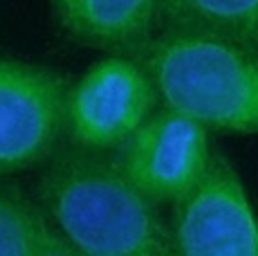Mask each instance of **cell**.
I'll return each mask as SVG.
<instances>
[{
	"label": "cell",
	"instance_id": "cell-1",
	"mask_svg": "<svg viewBox=\"0 0 258 256\" xmlns=\"http://www.w3.org/2000/svg\"><path fill=\"white\" fill-rule=\"evenodd\" d=\"M36 198L79 256H171V225L115 155L72 146L52 155Z\"/></svg>",
	"mask_w": 258,
	"mask_h": 256
},
{
	"label": "cell",
	"instance_id": "cell-9",
	"mask_svg": "<svg viewBox=\"0 0 258 256\" xmlns=\"http://www.w3.org/2000/svg\"><path fill=\"white\" fill-rule=\"evenodd\" d=\"M164 29L229 38L258 50V0H157Z\"/></svg>",
	"mask_w": 258,
	"mask_h": 256
},
{
	"label": "cell",
	"instance_id": "cell-7",
	"mask_svg": "<svg viewBox=\"0 0 258 256\" xmlns=\"http://www.w3.org/2000/svg\"><path fill=\"white\" fill-rule=\"evenodd\" d=\"M61 27L83 45L135 56L151 41L157 0H52Z\"/></svg>",
	"mask_w": 258,
	"mask_h": 256
},
{
	"label": "cell",
	"instance_id": "cell-8",
	"mask_svg": "<svg viewBox=\"0 0 258 256\" xmlns=\"http://www.w3.org/2000/svg\"><path fill=\"white\" fill-rule=\"evenodd\" d=\"M41 203L0 175V256H74Z\"/></svg>",
	"mask_w": 258,
	"mask_h": 256
},
{
	"label": "cell",
	"instance_id": "cell-6",
	"mask_svg": "<svg viewBox=\"0 0 258 256\" xmlns=\"http://www.w3.org/2000/svg\"><path fill=\"white\" fill-rule=\"evenodd\" d=\"M177 256H258V216L234 166L213 153L205 175L175 203Z\"/></svg>",
	"mask_w": 258,
	"mask_h": 256
},
{
	"label": "cell",
	"instance_id": "cell-3",
	"mask_svg": "<svg viewBox=\"0 0 258 256\" xmlns=\"http://www.w3.org/2000/svg\"><path fill=\"white\" fill-rule=\"evenodd\" d=\"M70 88L54 70L0 58V175L52 160L66 135Z\"/></svg>",
	"mask_w": 258,
	"mask_h": 256
},
{
	"label": "cell",
	"instance_id": "cell-4",
	"mask_svg": "<svg viewBox=\"0 0 258 256\" xmlns=\"http://www.w3.org/2000/svg\"><path fill=\"white\" fill-rule=\"evenodd\" d=\"M155 83L135 56L110 54L70 88L66 135L72 146L115 153L157 110Z\"/></svg>",
	"mask_w": 258,
	"mask_h": 256
},
{
	"label": "cell",
	"instance_id": "cell-5",
	"mask_svg": "<svg viewBox=\"0 0 258 256\" xmlns=\"http://www.w3.org/2000/svg\"><path fill=\"white\" fill-rule=\"evenodd\" d=\"M209 128L193 117L162 106L115 151V160L155 205L182 200L211 162Z\"/></svg>",
	"mask_w": 258,
	"mask_h": 256
},
{
	"label": "cell",
	"instance_id": "cell-2",
	"mask_svg": "<svg viewBox=\"0 0 258 256\" xmlns=\"http://www.w3.org/2000/svg\"><path fill=\"white\" fill-rule=\"evenodd\" d=\"M160 103L211 131L258 135V50L229 38L162 29L135 54Z\"/></svg>",
	"mask_w": 258,
	"mask_h": 256
}]
</instances>
